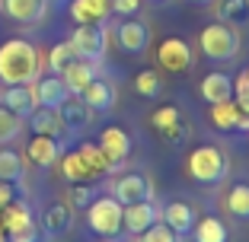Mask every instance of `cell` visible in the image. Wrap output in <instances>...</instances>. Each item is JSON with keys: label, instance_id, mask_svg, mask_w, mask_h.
Returning a JSON list of instances; mask_svg holds the SVG:
<instances>
[{"label": "cell", "instance_id": "obj_16", "mask_svg": "<svg viewBox=\"0 0 249 242\" xmlns=\"http://www.w3.org/2000/svg\"><path fill=\"white\" fill-rule=\"evenodd\" d=\"M80 99L89 105V112H109L112 105H115V86H112L109 80H103V77H96L80 93Z\"/></svg>", "mask_w": 249, "mask_h": 242}, {"label": "cell", "instance_id": "obj_42", "mask_svg": "<svg viewBox=\"0 0 249 242\" xmlns=\"http://www.w3.org/2000/svg\"><path fill=\"white\" fill-rule=\"evenodd\" d=\"M236 131H249V115L240 112V121H236Z\"/></svg>", "mask_w": 249, "mask_h": 242}, {"label": "cell", "instance_id": "obj_12", "mask_svg": "<svg viewBox=\"0 0 249 242\" xmlns=\"http://www.w3.org/2000/svg\"><path fill=\"white\" fill-rule=\"evenodd\" d=\"M32 96H36V105H42V109H58L71 93H67L64 80L58 74H48V77H38L32 83Z\"/></svg>", "mask_w": 249, "mask_h": 242}, {"label": "cell", "instance_id": "obj_33", "mask_svg": "<svg viewBox=\"0 0 249 242\" xmlns=\"http://www.w3.org/2000/svg\"><path fill=\"white\" fill-rule=\"evenodd\" d=\"M134 89H138L144 99H157L163 93V77L157 70H141L138 80H134Z\"/></svg>", "mask_w": 249, "mask_h": 242}, {"label": "cell", "instance_id": "obj_24", "mask_svg": "<svg viewBox=\"0 0 249 242\" xmlns=\"http://www.w3.org/2000/svg\"><path fill=\"white\" fill-rule=\"evenodd\" d=\"M71 204H64V201H58V204H52L48 210H45L42 223H45V233L48 236H61L71 229Z\"/></svg>", "mask_w": 249, "mask_h": 242}, {"label": "cell", "instance_id": "obj_34", "mask_svg": "<svg viewBox=\"0 0 249 242\" xmlns=\"http://www.w3.org/2000/svg\"><path fill=\"white\" fill-rule=\"evenodd\" d=\"M73 58H77V54H73V45L71 42L52 45V51H48V70H52V74H61V70H64Z\"/></svg>", "mask_w": 249, "mask_h": 242}, {"label": "cell", "instance_id": "obj_7", "mask_svg": "<svg viewBox=\"0 0 249 242\" xmlns=\"http://www.w3.org/2000/svg\"><path fill=\"white\" fill-rule=\"evenodd\" d=\"M112 198L122 201V204L150 201V198H154V185H150L147 176H141V172H128V176L115 178V185H112Z\"/></svg>", "mask_w": 249, "mask_h": 242}, {"label": "cell", "instance_id": "obj_6", "mask_svg": "<svg viewBox=\"0 0 249 242\" xmlns=\"http://www.w3.org/2000/svg\"><path fill=\"white\" fill-rule=\"evenodd\" d=\"M157 64L166 70V74H185L192 70L195 64V51H192V45L179 35H169L157 45Z\"/></svg>", "mask_w": 249, "mask_h": 242}, {"label": "cell", "instance_id": "obj_22", "mask_svg": "<svg viewBox=\"0 0 249 242\" xmlns=\"http://www.w3.org/2000/svg\"><path fill=\"white\" fill-rule=\"evenodd\" d=\"M77 153H80L83 162H87V169H89V176H93V178H103V176H109L112 169H115L109 162V156L103 153V147L93 144V140H83L80 147H77Z\"/></svg>", "mask_w": 249, "mask_h": 242}, {"label": "cell", "instance_id": "obj_35", "mask_svg": "<svg viewBox=\"0 0 249 242\" xmlns=\"http://www.w3.org/2000/svg\"><path fill=\"white\" fill-rule=\"evenodd\" d=\"M138 239H141V242H179V233H173V229H169L166 223L157 220L154 226H147L144 233L138 236Z\"/></svg>", "mask_w": 249, "mask_h": 242}, {"label": "cell", "instance_id": "obj_38", "mask_svg": "<svg viewBox=\"0 0 249 242\" xmlns=\"http://www.w3.org/2000/svg\"><path fill=\"white\" fill-rule=\"evenodd\" d=\"M109 7L118 16H134L141 10V0H109Z\"/></svg>", "mask_w": 249, "mask_h": 242}, {"label": "cell", "instance_id": "obj_9", "mask_svg": "<svg viewBox=\"0 0 249 242\" xmlns=\"http://www.w3.org/2000/svg\"><path fill=\"white\" fill-rule=\"evenodd\" d=\"M96 144L103 147V153L109 156L112 166H122V162L131 156V137H128V131H122L118 125L103 128V134H99V140H96Z\"/></svg>", "mask_w": 249, "mask_h": 242}, {"label": "cell", "instance_id": "obj_45", "mask_svg": "<svg viewBox=\"0 0 249 242\" xmlns=\"http://www.w3.org/2000/svg\"><path fill=\"white\" fill-rule=\"evenodd\" d=\"M243 74H246V77H249V67H246V70H243Z\"/></svg>", "mask_w": 249, "mask_h": 242}, {"label": "cell", "instance_id": "obj_10", "mask_svg": "<svg viewBox=\"0 0 249 242\" xmlns=\"http://www.w3.org/2000/svg\"><path fill=\"white\" fill-rule=\"evenodd\" d=\"M58 77L64 80V86H67V93H71V96H80L83 89L89 86V80H96V77H99V70H96V61L73 58Z\"/></svg>", "mask_w": 249, "mask_h": 242}, {"label": "cell", "instance_id": "obj_23", "mask_svg": "<svg viewBox=\"0 0 249 242\" xmlns=\"http://www.w3.org/2000/svg\"><path fill=\"white\" fill-rule=\"evenodd\" d=\"M201 96H205L208 102H224V99H233V80H230L227 74H208L205 80H201Z\"/></svg>", "mask_w": 249, "mask_h": 242}, {"label": "cell", "instance_id": "obj_40", "mask_svg": "<svg viewBox=\"0 0 249 242\" xmlns=\"http://www.w3.org/2000/svg\"><path fill=\"white\" fill-rule=\"evenodd\" d=\"M246 96H249V77L240 74V77L233 80V99L240 102V99H246Z\"/></svg>", "mask_w": 249, "mask_h": 242}, {"label": "cell", "instance_id": "obj_17", "mask_svg": "<svg viewBox=\"0 0 249 242\" xmlns=\"http://www.w3.org/2000/svg\"><path fill=\"white\" fill-rule=\"evenodd\" d=\"M29 128H32V134H45V137H54V140H61L67 131L58 109H42V105L29 115Z\"/></svg>", "mask_w": 249, "mask_h": 242}, {"label": "cell", "instance_id": "obj_21", "mask_svg": "<svg viewBox=\"0 0 249 242\" xmlns=\"http://www.w3.org/2000/svg\"><path fill=\"white\" fill-rule=\"evenodd\" d=\"M0 226H3V233H16V229H26L32 226V210L29 204H22V201H10V204L0 207Z\"/></svg>", "mask_w": 249, "mask_h": 242}, {"label": "cell", "instance_id": "obj_37", "mask_svg": "<svg viewBox=\"0 0 249 242\" xmlns=\"http://www.w3.org/2000/svg\"><path fill=\"white\" fill-rule=\"evenodd\" d=\"M163 140H166L169 147H179V144H185V140H189V125H185V121H179L173 131L163 134Z\"/></svg>", "mask_w": 249, "mask_h": 242}, {"label": "cell", "instance_id": "obj_36", "mask_svg": "<svg viewBox=\"0 0 249 242\" xmlns=\"http://www.w3.org/2000/svg\"><path fill=\"white\" fill-rule=\"evenodd\" d=\"M67 198H71L73 207H87L89 201H93V188H89V182H71Z\"/></svg>", "mask_w": 249, "mask_h": 242}, {"label": "cell", "instance_id": "obj_18", "mask_svg": "<svg viewBox=\"0 0 249 242\" xmlns=\"http://www.w3.org/2000/svg\"><path fill=\"white\" fill-rule=\"evenodd\" d=\"M71 19L80 26V22H106V16L112 13L109 0H71L67 7Z\"/></svg>", "mask_w": 249, "mask_h": 242}, {"label": "cell", "instance_id": "obj_15", "mask_svg": "<svg viewBox=\"0 0 249 242\" xmlns=\"http://www.w3.org/2000/svg\"><path fill=\"white\" fill-rule=\"evenodd\" d=\"M0 105H7V109L16 112L19 118H29L32 112L38 109L36 96H32V83H26V86H7L0 93Z\"/></svg>", "mask_w": 249, "mask_h": 242}, {"label": "cell", "instance_id": "obj_43", "mask_svg": "<svg viewBox=\"0 0 249 242\" xmlns=\"http://www.w3.org/2000/svg\"><path fill=\"white\" fill-rule=\"evenodd\" d=\"M189 3H198V7H208V3H214V0H189Z\"/></svg>", "mask_w": 249, "mask_h": 242}, {"label": "cell", "instance_id": "obj_19", "mask_svg": "<svg viewBox=\"0 0 249 242\" xmlns=\"http://www.w3.org/2000/svg\"><path fill=\"white\" fill-rule=\"evenodd\" d=\"M160 220L166 223L173 233H192V226H195V210H192L189 204H182V201H173V204H166L160 210Z\"/></svg>", "mask_w": 249, "mask_h": 242}, {"label": "cell", "instance_id": "obj_1", "mask_svg": "<svg viewBox=\"0 0 249 242\" xmlns=\"http://www.w3.org/2000/svg\"><path fill=\"white\" fill-rule=\"evenodd\" d=\"M42 54L29 38H7L0 45V83L7 86H26L38 80Z\"/></svg>", "mask_w": 249, "mask_h": 242}, {"label": "cell", "instance_id": "obj_44", "mask_svg": "<svg viewBox=\"0 0 249 242\" xmlns=\"http://www.w3.org/2000/svg\"><path fill=\"white\" fill-rule=\"evenodd\" d=\"M0 242H7V233H3V226H0Z\"/></svg>", "mask_w": 249, "mask_h": 242}, {"label": "cell", "instance_id": "obj_28", "mask_svg": "<svg viewBox=\"0 0 249 242\" xmlns=\"http://www.w3.org/2000/svg\"><path fill=\"white\" fill-rule=\"evenodd\" d=\"M227 239L230 233L224 226V220H217V217H201L195 223V242H227Z\"/></svg>", "mask_w": 249, "mask_h": 242}, {"label": "cell", "instance_id": "obj_8", "mask_svg": "<svg viewBox=\"0 0 249 242\" xmlns=\"http://www.w3.org/2000/svg\"><path fill=\"white\" fill-rule=\"evenodd\" d=\"M160 220V210H157L154 198L150 201H134V204H122V229L141 236L147 226H154Z\"/></svg>", "mask_w": 249, "mask_h": 242}, {"label": "cell", "instance_id": "obj_39", "mask_svg": "<svg viewBox=\"0 0 249 242\" xmlns=\"http://www.w3.org/2000/svg\"><path fill=\"white\" fill-rule=\"evenodd\" d=\"M7 242H38V229L36 223L26 229H16V233H7Z\"/></svg>", "mask_w": 249, "mask_h": 242}, {"label": "cell", "instance_id": "obj_27", "mask_svg": "<svg viewBox=\"0 0 249 242\" xmlns=\"http://www.w3.org/2000/svg\"><path fill=\"white\" fill-rule=\"evenodd\" d=\"M58 162H61V176H64L67 182H93V176H89L87 162L80 160V153H77V150H71V153L58 156Z\"/></svg>", "mask_w": 249, "mask_h": 242}, {"label": "cell", "instance_id": "obj_41", "mask_svg": "<svg viewBox=\"0 0 249 242\" xmlns=\"http://www.w3.org/2000/svg\"><path fill=\"white\" fill-rule=\"evenodd\" d=\"M13 198H16V188H13V182H3V178H0V207H3V204H10Z\"/></svg>", "mask_w": 249, "mask_h": 242}, {"label": "cell", "instance_id": "obj_3", "mask_svg": "<svg viewBox=\"0 0 249 242\" xmlns=\"http://www.w3.org/2000/svg\"><path fill=\"white\" fill-rule=\"evenodd\" d=\"M185 169L189 176L201 185H211V182H220L227 176V156L220 147H195L185 160Z\"/></svg>", "mask_w": 249, "mask_h": 242}, {"label": "cell", "instance_id": "obj_5", "mask_svg": "<svg viewBox=\"0 0 249 242\" xmlns=\"http://www.w3.org/2000/svg\"><path fill=\"white\" fill-rule=\"evenodd\" d=\"M67 42L73 45V54H77V58L99 61L106 54V42H109V35H106L103 22H80V26L71 32Z\"/></svg>", "mask_w": 249, "mask_h": 242}, {"label": "cell", "instance_id": "obj_4", "mask_svg": "<svg viewBox=\"0 0 249 242\" xmlns=\"http://www.w3.org/2000/svg\"><path fill=\"white\" fill-rule=\"evenodd\" d=\"M87 223L96 236H118L122 233V201L115 198H96L87 204Z\"/></svg>", "mask_w": 249, "mask_h": 242}, {"label": "cell", "instance_id": "obj_31", "mask_svg": "<svg viewBox=\"0 0 249 242\" xmlns=\"http://www.w3.org/2000/svg\"><path fill=\"white\" fill-rule=\"evenodd\" d=\"M0 178L3 182H19L22 178V156L16 150H0Z\"/></svg>", "mask_w": 249, "mask_h": 242}, {"label": "cell", "instance_id": "obj_25", "mask_svg": "<svg viewBox=\"0 0 249 242\" xmlns=\"http://www.w3.org/2000/svg\"><path fill=\"white\" fill-rule=\"evenodd\" d=\"M236 121H240V105L233 99H224V102L211 105V125L217 131H236Z\"/></svg>", "mask_w": 249, "mask_h": 242}, {"label": "cell", "instance_id": "obj_2", "mask_svg": "<svg viewBox=\"0 0 249 242\" xmlns=\"http://www.w3.org/2000/svg\"><path fill=\"white\" fill-rule=\"evenodd\" d=\"M198 45H201V54L211 61H230L240 51V32L230 26V22H208L201 35H198Z\"/></svg>", "mask_w": 249, "mask_h": 242}, {"label": "cell", "instance_id": "obj_32", "mask_svg": "<svg viewBox=\"0 0 249 242\" xmlns=\"http://www.w3.org/2000/svg\"><path fill=\"white\" fill-rule=\"evenodd\" d=\"M22 131V118L16 115V112H10L7 105H0V144H10V140H16Z\"/></svg>", "mask_w": 249, "mask_h": 242}, {"label": "cell", "instance_id": "obj_14", "mask_svg": "<svg viewBox=\"0 0 249 242\" xmlns=\"http://www.w3.org/2000/svg\"><path fill=\"white\" fill-rule=\"evenodd\" d=\"M45 10H48V0H3V13L10 16L13 22H42Z\"/></svg>", "mask_w": 249, "mask_h": 242}, {"label": "cell", "instance_id": "obj_26", "mask_svg": "<svg viewBox=\"0 0 249 242\" xmlns=\"http://www.w3.org/2000/svg\"><path fill=\"white\" fill-rule=\"evenodd\" d=\"M224 204H227L230 217H236V220H249V182H236L233 188L227 191Z\"/></svg>", "mask_w": 249, "mask_h": 242}, {"label": "cell", "instance_id": "obj_20", "mask_svg": "<svg viewBox=\"0 0 249 242\" xmlns=\"http://www.w3.org/2000/svg\"><path fill=\"white\" fill-rule=\"evenodd\" d=\"M58 115L64 121V128H87L93 121V112H89V105L83 102L80 96H67L64 102L58 105Z\"/></svg>", "mask_w": 249, "mask_h": 242}, {"label": "cell", "instance_id": "obj_30", "mask_svg": "<svg viewBox=\"0 0 249 242\" xmlns=\"http://www.w3.org/2000/svg\"><path fill=\"white\" fill-rule=\"evenodd\" d=\"M179 121H182V112H179L176 105H160V109L150 115V125H154V131L160 134V137H163L166 131H173Z\"/></svg>", "mask_w": 249, "mask_h": 242}, {"label": "cell", "instance_id": "obj_13", "mask_svg": "<svg viewBox=\"0 0 249 242\" xmlns=\"http://www.w3.org/2000/svg\"><path fill=\"white\" fill-rule=\"evenodd\" d=\"M58 156H61V140H54V137L36 134V137L26 144V160H29L32 166H38V169L54 166V162H58Z\"/></svg>", "mask_w": 249, "mask_h": 242}, {"label": "cell", "instance_id": "obj_29", "mask_svg": "<svg viewBox=\"0 0 249 242\" xmlns=\"http://www.w3.org/2000/svg\"><path fill=\"white\" fill-rule=\"evenodd\" d=\"M217 16H220V22H230V26H246L249 22V0H224Z\"/></svg>", "mask_w": 249, "mask_h": 242}, {"label": "cell", "instance_id": "obj_11", "mask_svg": "<svg viewBox=\"0 0 249 242\" xmlns=\"http://www.w3.org/2000/svg\"><path fill=\"white\" fill-rule=\"evenodd\" d=\"M115 35H118L122 51H128V54H144L147 45H150V29H147L144 19H124Z\"/></svg>", "mask_w": 249, "mask_h": 242}]
</instances>
